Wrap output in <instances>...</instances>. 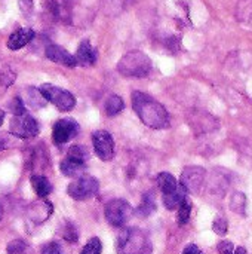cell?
Wrapping results in <instances>:
<instances>
[{"label":"cell","instance_id":"6da1fadb","mask_svg":"<svg viewBox=\"0 0 252 254\" xmlns=\"http://www.w3.org/2000/svg\"><path fill=\"white\" fill-rule=\"evenodd\" d=\"M132 107L144 125L153 129H165L169 127V115L166 109L159 101H156L151 95L140 91H134Z\"/></svg>","mask_w":252,"mask_h":254},{"label":"cell","instance_id":"7a4b0ae2","mask_svg":"<svg viewBox=\"0 0 252 254\" xmlns=\"http://www.w3.org/2000/svg\"><path fill=\"white\" fill-rule=\"evenodd\" d=\"M117 70L125 77H146L151 70V60L141 51H131L120 58Z\"/></svg>","mask_w":252,"mask_h":254},{"label":"cell","instance_id":"3957f363","mask_svg":"<svg viewBox=\"0 0 252 254\" xmlns=\"http://www.w3.org/2000/svg\"><path fill=\"white\" fill-rule=\"evenodd\" d=\"M119 253L120 254H150L151 243L149 237L137 229H126L119 238Z\"/></svg>","mask_w":252,"mask_h":254},{"label":"cell","instance_id":"277c9868","mask_svg":"<svg viewBox=\"0 0 252 254\" xmlns=\"http://www.w3.org/2000/svg\"><path fill=\"white\" fill-rule=\"evenodd\" d=\"M39 91L42 92V95L45 97L46 101L52 103L61 112H70L76 106L74 95L71 92L62 89V88H59V86H55L50 83H43L39 88Z\"/></svg>","mask_w":252,"mask_h":254},{"label":"cell","instance_id":"5b68a950","mask_svg":"<svg viewBox=\"0 0 252 254\" xmlns=\"http://www.w3.org/2000/svg\"><path fill=\"white\" fill-rule=\"evenodd\" d=\"M100 183L97 179L91 176H80L74 182H71L67 188V193L76 201H85L98 193Z\"/></svg>","mask_w":252,"mask_h":254},{"label":"cell","instance_id":"8992f818","mask_svg":"<svg viewBox=\"0 0 252 254\" xmlns=\"http://www.w3.org/2000/svg\"><path fill=\"white\" fill-rule=\"evenodd\" d=\"M9 132L16 138H24V140L34 138L39 134V124L28 113H24L21 116H13L9 125Z\"/></svg>","mask_w":252,"mask_h":254},{"label":"cell","instance_id":"52a82bcc","mask_svg":"<svg viewBox=\"0 0 252 254\" xmlns=\"http://www.w3.org/2000/svg\"><path fill=\"white\" fill-rule=\"evenodd\" d=\"M132 216V207L125 199H113L105 205V219L107 222L114 226H123Z\"/></svg>","mask_w":252,"mask_h":254},{"label":"cell","instance_id":"ba28073f","mask_svg":"<svg viewBox=\"0 0 252 254\" xmlns=\"http://www.w3.org/2000/svg\"><path fill=\"white\" fill-rule=\"evenodd\" d=\"M79 131H80V127L74 119L71 118L59 119L58 122H55L52 128V140L56 146H62L68 143L71 138H74L79 134Z\"/></svg>","mask_w":252,"mask_h":254},{"label":"cell","instance_id":"9c48e42d","mask_svg":"<svg viewBox=\"0 0 252 254\" xmlns=\"http://www.w3.org/2000/svg\"><path fill=\"white\" fill-rule=\"evenodd\" d=\"M205 176L206 173L202 167H198V165L187 167L181 173L180 185L186 189L187 193H198L205 182Z\"/></svg>","mask_w":252,"mask_h":254},{"label":"cell","instance_id":"30bf717a","mask_svg":"<svg viewBox=\"0 0 252 254\" xmlns=\"http://www.w3.org/2000/svg\"><path fill=\"white\" fill-rule=\"evenodd\" d=\"M92 143L97 156L101 161H111L114 156V140L110 132L107 131H95L92 134Z\"/></svg>","mask_w":252,"mask_h":254},{"label":"cell","instance_id":"8fae6325","mask_svg":"<svg viewBox=\"0 0 252 254\" xmlns=\"http://www.w3.org/2000/svg\"><path fill=\"white\" fill-rule=\"evenodd\" d=\"M46 57L56 63V64H61V65H65V67H76L77 65V60H76V55H71L68 51H65L62 46H58V45H49L46 48Z\"/></svg>","mask_w":252,"mask_h":254},{"label":"cell","instance_id":"7c38bea8","mask_svg":"<svg viewBox=\"0 0 252 254\" xmlns=\"http://www.w3.org/2000/svg\"><path fill=\"white\" fill-rule=\"evenodd\" d=\"M34 36H36V33L33 28H19L9 36L7 48L10 51H18V49L24 48L25 45H28L34 39Z\"/></svg>","mask_w":252,"mask_h":254},{"label":"cell","instance_id":"4fadbf2b","mask_svg":"<svg viewBox=\"0 0 252 254\" xmlns=\"http://www.w3.org/2000/svg\"><path fill=\"white\" fill-rule=\"evenodd\" d=\"M76 60H77V64L79 65H94L97 63V51L95 48L91 45L89 40H83L79 48H77V52H76Z\"/></svg>","mask_w":252,"mask_h":254},{"label":"cell","instance_id":"5bb4252c","mask_svg":"<svg viewBox=\"0 0 252 254\" xmlns=\"http://www.w3.org/2000/svg\"><path fill=\"white\" fill-rule=\"evenodd\" d=\"M52 214V204L49 201H39L30 207V219L34 223H43Z\"/></svg>","mask_w":252,"mask_h":254},{"label":"cell","instance_id":"9a60e30c","mask_svg":"<svg viewBox=\"0 0 252 254\" xmlns=\"http://www.w3.org/2000/svg\"><path fill=\"white\" fill-rule=\"evenodd\" d=\"M59 170L65 177H80V174L85 171V162H80L67 156L65 159L61 161Z\"/></svg>","mask_w":252,"mask_h":254},{"label":"cell","instance_id":"2e32d148","mask_svg":"<svg viewBox=\"0 0 252 254\" xmlns=\"http://www.w3.org/2000/svg\"><path fill=\"white\" fill-rule=\"evenodd\" d=\"M236 19L248 30H252V0H241L238 3Z\"/></svg>","mask_w":252,"mask_h":254},{"label":"cell","instance_id":"e0dca14e","mask_svg":"<svg viewBox=\"0 0 252 254\" xmlns=\"http://www.w3.org/2000/svg\"><path fill=\"white\" fill-rule=\"evenodd\" d=\"M30 183H31V186H33V189L39 198H46L52 192L50 182L43 176H31Z\"/></svg>","mask_w":252,"mask_h":254},{"label":"cell","instance_id":"ac0fdd59","mask_svg":"<svg viewBox=\"0 0 252 254\" xmlns=\"http://www.w3.org/2000/svg\"><path fill=\"white\" fill-rule=\"evenodd\" d=\"M157 186H159V189L162 190L163 195H171V193H174L178 189L180 185L177 183V180H175V177L172 174L160 173L157 176Z\"/></svg>","mask_w":252,"mask_h":254},{"label":"cell","instance_id":"d6986e66","mask_svg":"<svg viewBox=\"0 0 252 254\" xmlns=\"http://www.w3.org/2000/svg\"><path fill=\"white\" fill-rule=\"evenodd\" d=\"M186 195H187L186 189L180 185L178 189H177L174 193H171V195H163V204H165V207H166L168 210H178L180 205L183 204V201L187 199Z\"/></svg>","mask_w":252,"mask_h":254},{"label":"cell","instance_id":"ffe728a7","mask_svg":"<svg viewBox=\"0 0 252 254\" xmlns=\"http://www.w3.org/2000/svg\"><path fill=\"white\" fill-rule=\"evenodd\" d=\"M156 211V198L153 192H147L143 196L141 204L137 208V216L138 217H149L150 214H153Z\"/></svg>","mask_w":252,"mask_h":254},{"label":"cell","instance_id":"44dd1931","mask_svg":"<svg viewBox=\"0 0 252 254\" xmlns=\"http://www.w3.org/2000/svg\"><path fill=\"white\" fill-rule=\"evenodd\" d=\"M125 104H123V100L119 97V95H110L105 101V112L108 116H116L119 115L122 110H123Z\"/></svg>","mask_w":252,"mask_h":254},{"label":"cell","instance_id":"7402d4cb","mask_svg":"<svg viewBox=\"0 0 252 254\" xmlns=\"http://www.w3.org/2000/svg\"><path fill=\"white\" fill-rule=\"evenodd\" d=\"M6 253L7 254H31L30 246L22 241V240H13L7 244L6 247Z\"/></svg>","mask_w":252,"mask_h":254},{"label":"cell","instance_id":"603a6c76","mask_svg":"<svg viewBox=\"0 0 252 254\" xmlns=\"http://www.w3.org/2000/svg\"><path fill=\"white\" fill-rule=\"evenodd\" d=\"M28 92V104H31L34 109H40V107H45V97L42 95V92L36 88H28L27 89Z\"/></svg>","mask_w":252,"mask_h":254},{"label":"cell","instance_id":"cb8c5ba5","mask_svg":"<svg viewBox=\"0 0 252 254\" xmlns=\"http://www.w3.org/2000/svg\"><path fill=\"white\" fill-rule=\"evenodd\" d=\"M190 214H192V204H190L189 199H184L183 204L178 208V216H177L178 225H186L189 222V219H190Z\"/></svg>","mask_w":252,"mask_h":254},{"label":"cell","instance_id":"d4e9b609","mask_svg":"<svg viewBox=\"0 0 252 254\" xmlns=\"http://www.w3.org/2000/svg\"><path fill=\"white\" fill-rule=\"evenodd\" d=\"M245 202H247L245 195L242 192H236L230 199V207L233 211H236L239 214H245Z\"/></svg>","mask_w":252,"mask_h":254},{"label":"cell","instance_id":"484cf974","mask_svg":"<svg viewBox=\"0 0 252 254\" xmlns=\"http://www.w3.org/2000/svg\"><path fill=\"white\" fill-rule=\"evenodd\" d=\"M15 79H16V74L10 67H7V65L0 67V85L1 86H4V88L10 86L15 82Z\"/></svg>","mask_w":252,"mask_h":254},{"label":"cell","instance_id":"4316f807","mask_svg":"<svg viewBox=\"0 0 252 254\" xmlns=\"http://www.w3.org/2000/svg\"><path fill=\"white\" fill-rule=\"evenodd\" d=\"M67 156L68 158H73L76 161H80V162H86L88 158H89V153H88V150L83 146H73V147L68 149Z\"/></svg>","mask_w":252,"mask_h":254},{"label":"cell","instance_id":"83f0119b","mask_svg":"<svg viewBox=\"0 0 252 254\" xmlns=\"http://www.w3.org/2000/svg\"><path fill=\"white\" fill-rule=\"evenodd\" d=\"M101 252H102V244H101L100 238L95 237V238H91L86 243V246L83 247L80 254H101Z\"/></svg>","mask_w":252,"mask_h":254},{"label":"cell","instance_id":"f1b7e54d","mask_svg":"<svg viewBox=\"0 0 252 254\" xmlns=\"http://www.w3.org/2000/svg\"><path fill=\"white\" fill-rule=\"evenodd\" d=\"M9 112H10L13 116H21V115L27 113V112H25V104H24V101H22L21 97H15V98L10 101V104H9Z\"/></svg>","mask_w":252,"mask_h":254},{"label":"cell","instance_id":"f546056e","mask_svg":"<svg viewBox=\"0 0 252 254\" xmlns=\"http://www.w3.org/2000/svg\"><path fill=\"white\" fill-rule=\"evenodd\" d=\"M16 137L12 135L10 132H0V150L10 149L16 146Z\"/></svg>","mask_w":252,"mask_h":254},{"label":"cell","instance_id":"4dcf8cb0","mask_svg":"<svg viewBox=\"0 0 252 254\" xmlns=\"http://www.w3.org/2000/svg\"><path fill=\"white\" fill-rule=\"evenodd\" d=\"M62 238L68 243H76L79 238L77 229L74 228V225L71 223H65V226L62 228Z\"/></svg>","mask_w":252,"mask_h":254},{"label":"cell","instance_id":"1f68e13d","mask_svg":"<svg viewBox=\"0 0 252 254\" xmlns=\"http://www.w3.org/2000/svg\"><path fill=\"white\" fill-rule=\"evenodd\" d=\"M126 0H105V12L110 15H117L125 4Z\"/></svg>","mask_w":252,"mask_h":254},{"label":"cell","instance_id":"d6a6232c","mask_svg":"<svg viewBox=\"0 0 252 254\" xmlns=\"http://www.w3.org/2000/svg\"><path fill=\"white\" fill-rule=\"evenodd\" d=\"M214 231H215V234H218V235H226L227 231H229V223H227V220H226L224 217H217V219L214 220Z\"/></svg>","mask_w":252,"mask_h":254},{"label":"cell","instance_id":"836d02e7","mask_svg":"<svg viewBox=\"0 0 252 254\" xmlns=\"http://www.w3.org/2000/svg\"><path fill=\"white\" fill-rule=\"evenodd\" d=\"M42 254H61V247L58 243H48L42 247Z\"/></svg>","mask_w":252,"mask_h":254},{"label":"cell","instance_id":"e575fe53","mask_svg":"<svg viewBox=\"0 0 252 254\" xmlns=\"http://www.w3.org/2000/svg\"><path fill=\"white\" fill-rule=\"evenodd\" d=\"M218 252L221 254H233L235 253V247L230 241H221L218 244Z\"/></svg>","mask_w":252,"mask_h":254},{"label":"cell","instance_id":"d590c367","mask_svg":"<svg viewBox=\"0 0 252 254\" xmlns=\"http://www.w3.org/2000/svg\"><path fill=\"white\" fill-rule=\"evenodd\" d=\"M183 254H203V253H202V250H201L198 246H195V244H190V246H187V247L184 249Z\"/></svg>","mask_w":252,"mask_h":254},{"label":"cell","instance_id":"8d00e7d4","mask_svg":"<svg viewBox=\"0 0 252 254\" xmlns=\"http://www.w3.org/2000/svg\"><path fill=\"white\" fill-rule=\"evenodd\" d=\"M233 254H247V250L244 247H238V249H235V253Z\"/></svg>","mask_w":252,"mask_h":254},{"label":"cell","instance_id":"74e56055","mask_svg":"<svg viewBox=\"0 0 252 254\" xmlns=\"http://www.w3.org/2000/svg\"><path fill=\"white\" fill-rule=\"evenodd\" d=\"M3 121H4V112L0 109V127L3 125Z\"/></svg>","mask_w":252,"mask_h":254},{"label":"cell","instance_id":"f35d334b","mask_svg":"<svg viewBox=\"0 0 252 254\" xmlns=\"http://www.w3.org/2000/svg\"><path fill=\"white\" fill-rule=\"evenodd\" d=\"M132 1H138V0H132Z\"/></svg>","mask_w":252,"mask_h":254}]
</instances>
